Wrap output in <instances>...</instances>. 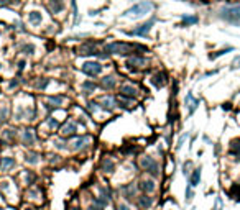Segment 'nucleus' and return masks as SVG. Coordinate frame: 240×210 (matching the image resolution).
Here are the masks:
<instances>
[{
	"instance_id": "nucleus-22",
	"label": "nucleus",
	"mask_w": 240,
	"mask_h": 210,
	"mask_svg": "<svg viewBox=\"0 0 240 210\" xmlns=\"http://www.w3.org/2000/svg\"><path fill=\"white\" fill-rule=\"evenodd\" d=\"M230 153L235 154L240 159V141H234L232 143V146H230Z\"/></svg>"
},
{
	"instance_id": "nucleus-38",
	"label": "nucleus",
	"mask_w": 240,
	"mask_h": 210,
	"mask_svg": "<svg viewBox=\"0 0 240 210\" xmlns=\"http://www.w3.org/2000/svg\"><path fill=\"white\" fill-rule=\"evenodd\" d=\"M186 195H188V200H191V199H193V190L188 189V190H186Z\"/></svg>"
},
{
	"instance_id": "nucleus-7",
	"label": "nucleus",
	"mask_w": 240,
	"mask_h": 210,
	"mask_svg": "<svg viewBox=\"0 0 240 210\" xmlns=\"http://www.w3.org/2000/svg\"><path fill=\"white\" fill-rule=\"evenodd\" d=\"M120 95L128 97V99H133L137 95V89L132 87L130 84H123V85H120Z\"/></svg>"
},
{
	"instance_id": "nucleus-31",
	"label": "nucleus",
	"mask_w": 240,
	"mask_h": 210,
	"mask_svg": "<svg viewBox=\"0 0 240 210\" xmlns=\"http://www.w3.org/2000/svg\"><path fill=\"white\" fill-rule=\"evenodd\" d=\"M232 195L237 200H240V187H237V185H234V189H232Z\"/></svg>"
},
{
	"instance_id": "nucleus-23",
	"label": "nucleus",
	"mask_w": 240,
	"mask_h": 210,
	"mask_svg": "<svg viewBox=\"0 0 240 210\" xmlns=\"http://www.w3.org/2000/svg\"><path fill=\"white\" fill-rule=\"evenodd\" d=\"M188 103H189V113H193L194 110H196V107L199 105V100H193V97H191V94L188 95Z\"/></svg>"
},
{
	"instance_id": "nucleus-27",
	"label": "nucleus",
	"mask_w": 240,
	"mask_h": 210,
	"mask_svg": "<svg viewBox=\"0 0 240 210\" xmlns=\"http://www.w3.org/2000/svg\"><path fill=\"white\" fill-rule=\"evenodd\" d=\"M227 51H232V48H227V49H220V51H217V52H214V54H209V58H210V59H215V58L222 56L224 52H227Z\"/></svg>"
},
{
	"instance_id": "nucleus-21",
	"label": "nucleus",
	"mask_w": 240,
	"mask_h": 210,
	"mask_svg": "<svg viewBox=\"0 0 240 210\" xmlns=\"http://www.w3.org/2000/svg\"><path fill=\"white\" fill-rule=\"evenodd\" d=\"M38 161H40V154H36V153H28V154H26V163L36 164Z\"/></svg>"
},
{
	"instance_id": "nucleus-20",
	"label": "nucleus",
	"mask_w": 240,
	"mask_h": 210,
	"mask_svg": "<svg viewBox=\"0 0 240 210\" xmlns=\"http://www.w3.org/2000/svg\"><path fill=\"white\" fill-rule=\"evenodd\" d=\"M199 181H201V168L194 169V173H193V176H191V179H189V184L194 187V185L199 184Z\"/></svg>"
},
{
	"instance_id": "nucleus-14",
	"label": "nucleus",
	"mask_w": 240,
	"mask_h": 210,
	"mask_svg": "<svg viewBox=\"0 0 240 210\" xmlns=\"http://www.w3.org/2000/svg\"><path fill=\"white\" fill-rule=\"evenodd\" d=\"M79 54H82V56L95 54V48H94V45H82V46L79 48Z\"/></svg>"
},
{
	"instance_id": "nucleus-4",
	"label": "nucleus",
	"mask_w": 240,
	"mask_h": 210,
	"mask_svg": "<svg viewBox=\"0 0 240 210\" xmlns=\"http://www.w3.org/2000/svg\"><path fill=\"white\" fill-rule=\"evenodd\" d=\"M142 168L146 171V173H150L153 177H158V176H160V168H158V163L155 159H153V158H150V156H146V158H143L142 159Z\"/></svg>"
},
{
	"instance_id": "nucleus-12",
	"label": "nucleus",
	"mask_w": 240,
	"mask_h": 210,
	"mask_svg": "<svg viewBox=\"0 0 240 210\" xmlns=\"http://www.w3.org/2000/svg\"><path fill=\"white\" fill-rule=\"evenodd\" d=\"M151 82H153V85H155V87H158V89L163 87V85H165V82H166L165 74H163V72H156V74L151 77Z\"/></svg>"
},
{
	"instance_id": "nucleus-42",
	"label": "nucleus",
	"mask_w": 240,
	"mask_h": 210,
	"mask_svg": "<svg viewBox=\"0 0 240 210\" xmlns=\"http://www.w3.org/2000/svg\"><path fill=\"white\" fill-rule=\"evenodd\" d=\"M0 71H2V64H0Z\"/></svg>"
},
{
	"instance_id": "nucleus-10",
	"label": "nucleus",
	"mask_w": 240,
	"mask_h": 210,
	"mask_svg": "<svg viewBox=\"0 0 240 210\" xmlns=\"http://www.w3.org/2000/svg\"><path fill=\"white\" fill-rule=\"evenodd\" d=\"M127 64L130 68H143V66H146V59L142 58V56H133V58L128 59Z\"/></svg>"
},
{
	"instance_id": "nucleus-43",
	"label": "nucleus",
	"mask_w": 240,
	"mask_h": 210,
	"mask_svg": "<svg viewBox=\"0 0 240 210\" xmlns=\"http://www.w3.org/2000/svg\"><path fill=\"white\" fill-rule=\"evenodd\" d=\"M73 210H79V208H73Z\"/></svg>"
},
{
	"instance_id": "nucleus-34",
	"label": "nucleus",
	"mask_w": 240,
	"mask_h": 210,
	"mask_svg": "<svg viewBox=\"0 0 240 210\" xmlns=\"http://www.w3.org/2000/svg\"><path fill=\"white\" fill-rule=\"evenodd\" d=\"M50 126H51V128H56V126H58V122L54 120V118H50Z\"/></svg>"
},
{
	"instance_id": "nucleus-37",
	"label": "nucleus",
	"mask_w": 240,
	"mask_h": 210,
	"mask_svg": "<svg viewBox=\"0 0 240 210\" xmlns=\"http://www.w3.org/2000/svg\"><path fill=\"white\" fill-rule=\"evenodd\" d=\"M56 146H58V148H59V150H66L64 143H61V141H56Z\"/></svg>"
},
{
	"instance_id": "nucleus-41",
	"label": "nucleus",
	"mask_w": 240,
	"mask_h": 210,
	"mask_svg": "<svg viewBox=\"0 0 240 210\" xmlns=\"http://www.w3.org/2000/svg\"><path fill=\"white\" fill-rule=\"evenodd\" d=\"M25 210H33V208H25Z\"/></svg>"
},
{
	"instance_id": "nucleus-25",
	"label": "nucleus",
	"mask_w": 240,
	"mask_h": 210,
	"mask_svg": "<svg viewBox=\"0 0 240 210\" xmlns=\"http://www.w3.org/2000/svg\"><path fill=\"white\" fill-rule=\"evenodd\" d=\"M86 141H87V138H78V140L73 143V150H79V148H82Z\"/></svg>"
},
{
	"instance_id": "nucleus-30",
	"label": "nucleus",
	"mask_w": 240,
	"mask_h": 210,
	"mask_svg": "<svg viewBox=\"0 0 240 210\" xmlns=\"http://www.w3.org/2000/svg\"><path fill=\"white\" fill-rule=\"evenodd\" d=\"M22 49H23V52H26V54H31V52L35 51V46H33V45H25Z\"/></svg>"
},
{
	"instance_id": "nucleus-40",
	"label": "nucleus",
	"mask_w": 240,
	"mask_h": 210,
	"mask_svg": "<svg viewBox=\"0 0 240 210\" xmlns=\"http://www.w3.org/2000/svg\"><path fill=\"white\" fill-rule=\"evenodd\" d=\"M7 3H10V0H0V5H7Z\"/></svg>"
},
{
	"instance_id": "nucleus-26",
	"label": "nucleus",
	"mask_w": 240,
	"mask_h": 210,
	"mask_svg": "<svg viewBox=\"0 0 240 210\" xmlns=\"http://www.w3.org/2000/svg\"><path fill=\"white\" fill-rule=\"evenodd\" d=\"M7 117H8V108L2 107V108H0V122H5Z\"/></svg>"
},
{
	"instance_id": "nucleus-8",
	"label": "nucleus",
	"mask_w": 240,
	"mask_h": 210,
	"mask_svg": "<svg viewBox=\"0 0 240 210\" xmlns=\"http://www.w3.org/2000/svg\"><path fill=\"white\" fill-rule=\"evenodd\" d=\"M12 168H15V159H13V158H10V156L2 158V163H0V171L7 173V171H10Z\"/></svg>"
},
{
	"instance_id": "nucleus-11",
	"label": "nucleus",
	"mask_w": 240,
	"mask_h": 210,
	"mask_svg": "<svg viewBox=\"0 0 240 210\" xmlns=\"http://www.w3.org/2000/svg\"><path fill=\"white\" fill-rule=\"evenodd\" d=\"M76 130H78V125H76V122H68L63 128H61V133H63L64 136H68V135H74Z\"/></svg>"
},
{
	"instance_id": "nucleus-36",
	"label": "nucleus",
	"mask_w": 240,
	"mask_h": 210,
	"mask_svg": "<svg viewBox=\"0 0 240 210\" xmlns=\"http://www.w3.org/2000/svg\"><path fill=\"white\" fill-rule=\"evenodd\" d=\"M234 68H240V56L234 59Z\"/></svg>"
},
{
	"instance_id": "nucleus-24",
	"label": "nucleus",
	"mask_w": 240,
	"mask_h": 210,
	"mask_svg": "<svg viewBox=\"0 0 240 210\" xmlns=\"http://www.w3.org/2000/svg\"><path fill=\"white\" fill-rule=\"evenodd\" d=\"M63 102H64V97H63V95H56V97H51V99H50V103H53V107H59Z\"/></svg>"
},
{
	"instance_id": "nucleus-19",
	"label": "nucleus",
	"mask_w": 240,
	"mask_h": 210,
	"mask_svg": "<svg viewBox=\"0 0 240 210\" xmlns=\"http://www.w3.org/2000/svg\"><path fill=\"white\" fill-rule=\"evenodd\" d=\"M138 204H140V207H143V208H148V207H151L153 200H151V197H148V195L145 194V195H142V197L138 199Z\"/></svg>"
},
{
	"instance_id": "nucleus-32",
	"label": "nucleus",
	"mask_w": 240,
	"mask_h": 210,
	"mask_svg": "<svg viewBox=\"0 0 240 210\" xmlns=\"http://www.w3.org/2000/svg\"><path fill=\"white\" fill-rule=\"evenodd\" d=\"M82 87H84L86 90H94V89H95V84H94V82H84Z\"/></svg>"
},
{
	"instance_id": "nucleus-39",
	"label": "nucleus",
	"mask_w": 240,
	"mask_h": 210,
	"mask_svg": "<svg viewBox=\"0 0 240 210\" xmlns=\"http://www.w3.org/2000/svg\"><path fill=\"white\" fill-rule=\"evenodd\" d=\"M23 68H25V61H20V63H18V69H23Z\"/></svg>"
},
{
	"instance_id": "nucleus-17",
	"label": "nucleus",
	"mask_w": 240,
	"mask_h": 210,
	"mask_svg": "<svg viewBox=\"0 0 240 210\" xmlns=\"http://www.w3.org/2000/svg\"><path fill=\"white\" fill-rule=\"evenodd\" d=\"M114 168H115V164H114V161H112V159L105 158V159L102 161V171H104V173H112Z\"/></svg>"
},
{
	"instance_id": "nucleus-35",
	"label": "nucleus",
	"mask_w": 240,
	"mask_h": 210,
	"mask_svg": "<svg viewBox=\"0 0 240 210\" xmlns=\"http://www.w3.org/2000/svg\"><path fill=\"white\" fill-rule=\"evenodd\" d=\"M118 210H130V207H128L127 204H120L118 205Z\"/></svg>"
},
{
	"instance_id": "nucleus-6",
	"label": "nucleus",
	"mask_w": 240,
	"mask_h": 210,
	"mask_svg": "<svg viewBox=\"0 0 240 210\" xmlns=\"http://www.w3.org/2000/svg\"><path fill=\"white\" fill-rule=\"evenodd\" d=\"M153 23H155V18H153V20H150L148 23H143V25H142L140 28H137V30L130 31V35H137V36H146V35H148V31L151 30Z\"/></svg>"
},
{
	"instance_id": "nucleus-15",
	"label": "nucleus",
	"mask_w": 240,
	"mask_h": 210,
	"mask_svg": "<svg viewBox=\"0 0 240 210\" xmlns=\"http://www.w3.org/2000/svg\"><path fill=\"white\" fill-rule=\"evenodd\" d=\"M100 85H102L104 89L110 90V89H114V87H115V79L112 77V76H109V77H104V79H102V82H100Z\"/></svg>"
},
{
	"instance_id": "nucleus-9",
	"label": "nucleus",
	"mask_w": 240,
	"mask_h": 210,
	"mask_svg": "<svg viewBox=\"0 0 240 210\" xmlns=\"http://www.w3.org/2000/svg\"><path fill=\"white\" fill-rule=\"evenodd\" d=\"M48 7H50V10L53 13H59L64 10V2L63 0H50L48 2Z\"/></svg>"
},
{
	"instance_id": "nucleus-5",
	"label": "nucleus",
	"mask_w": 240,
	"mask_h": 210,
	"mask_svg": "<svg viewBox=\"0 0 240 210\" xmlns=\"http://www.w3.org/2000/svg\"><path fill=\"white\" fill-rule=\"evenodd\" d=\"M82 72L90 76V77H95V76H99L100 72H102V66H100L99 63H84L82 64Z\"/></svg>"
},
{
	"instance_id": "nucleus-3",
	"label": "nucleus",
	"mask_w": 240,
	"mask_h": 210,
	"mask_svg": "<svg viewBox=\"0 0 240 210\" xmlns=\"http://www.w3.org/2000/svg\"><path fill=\"white\" fill-rule=\"evenodd\" d=\"M153 3L151 2H140L137 5H133L132 8H128L125 12V15H135V17H142V15H146L153 10Z\"/></svg>"
},
{
	"instance_id": "nucleus-2",
	"label": "nucleus",
	"mask_w": 240,
	"mask_h": 210,
	"mask_svg": "<svg viewBox=\"0 0 240 210\" xmlns=\"http://www.w3.org/2000/svg\"><path fill=\"white\" fill-rule=\"evenodd\" d=\"M220 18L230 23H240V5L222 7L220 8Z\"/></svg>"
},
{
	"instance_id": "nucleus-1",
	"label": "nucleus",
	"mask_w": 240,
	"mask_h": 210,
	"mask_svg": "<svg viewBox=\"0 0 240 210\" xmlns=\"http://www.w3.org/2000/svg\"><path fill=\"white\" fill-rule=\"evenodd\" d=\"M135 49L146 51V48H143V46H132V45H128V43H120V41L110 43V45L105 46V51L110 52V54H122V56L132 54Z\"/></svg>"
},
{
	"instance_id": "nucleus-33",
	"label": "nucleus",
	"mask_w": 240,
	"mask_h": 210,
	"mask_svg": "<svg viewBox=\"0 0 240 210\" xmlns=\"http://www.w3.org/2000/svg\"><path fill=\"white\" fill-rule=\"evenodd\" d=\"M48 85V79H45V80H40V82H38V89H45Z\"/></svg>"
},
{
	"instance_id": "nucleus-28",
	"label": "nucleus",
	"mask_w": 240,
	"mask_h": 210,
	"mask_svg": "<svg viewBox=\"0 0 240 210\" xmlns=\"http://www.w3.org/2000/svg\"><path fill=\"white\" fill-rule=\"evenodd\" d=\"M183 21H184V25H193V23L198 21V17H184Z\"/></svg>"
},
{
	"instance_id": "nucleus-13",
	"label": "nucleus",
	"mask_w": 240,
	"mask_h": 210,
	"mask_svg": "<svg viewBox=\"0 0 240 210\" xmlns=\"http://www.w3.org/2000/svg\"><path fill=\"white\" fill-rule=\"evenodd\" d=\"M28 20H30V23H33V25H40L41 20H43V17H41L40 12L33 10V12H30V15H28Z\"/></svg>"
},
{
	"instance_id": "nucleus-18",
	"label": "nucleus",
	"mask_w": 240,
	"mask_h": 210,
	"mask_svg": "<svg viewBox=\"0 0 240 210\" xmlns=\"http://www.w3.org/2000/svg\"><path fill=\"white\" fill-rule=\"evenodd\" d=\"M140 189L145 190V192H153V190H155V182H153V181H142Z\"/></svg>"
},
{
	"instance_id": "nucleus-16",
	"label": "nucleus",
	"mask_w": 240,
	"mask_h": 210,
	"mask_svg": "<svg viewBox=\"0 0 240 210\" xmlns=\"http://www.w3.org/2000/svg\"><path fill=\"white\" fill-rule=\"evenodd\" d=\"M23 143H25L26 146H31L33 143H35V136H33L31 130H25V133H23Z\"/></svg>"
},
{
	"instance_id": "nucleus-29",
	"label": "nucleus",
	"mask_w": 240,
	"mask_h": 210,
	"mask_svg": "<svg viewBox=\"0 0 240 210\" xmlns=\"http://www.w3.org/2000/svg\"><path fill=\"white\" fill-rule=\"evenodd\" d=\"M102 103H104V105H102L104 108H107V107H109V108H112V105H114V100L109 97V99H104V100H102Z\"/></svg>"
}]
</instances>
